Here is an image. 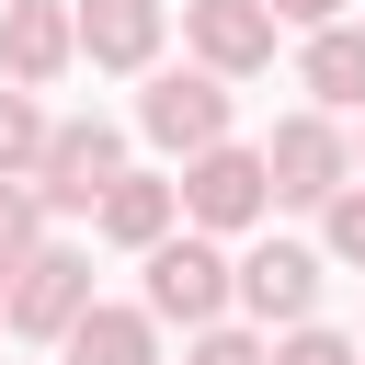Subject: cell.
<instances>
[{"label": "cell", "mask_w": 365, "mask_h": 365, "mask_svg": "<svg viewBox=\"0 0 365 365\" xmlns=\"http://www.w3.org/2000/svg\"><path fill=\"white\" fill-rule=\"evenodd\" d=\"M137 274H148L137 297H148L171 331H205V319H228V308H240V251H228L217 228H194V217H182L171 240H148V251H137Z\"/></svg>", "instance_id": "obj_1"}, {"label": "cell", "mask_w": 365, "mask_h": 365, "mask_svg": "<svg viewBox=\"0 0 365 365\" xmlns=\"http://www.w3.org/2000/svg\"><path fill=\"white\" fill-rule=\"evenodd\" d=\"M228 68H137V137L160 148V160H194V148H217L228 137Z\"/></svg>", "instance_id": "obj_2"}, {"label": "cell", "mask_w": 365, "mask_h": 365, "mask_svg": "<svg viewBox=\"0 0 365 365\" xmlns=\"http://www.w3.org/2000/svg\"><path fill=\"white\" fill-rule=\"evenodd\" d=\"M182 217H194V228H217V240H251V228L274 217V160H262V148H240V137L194 148V160H182Z\"/></svg>", "instance_id": "obj_3"}, {"label": "cell", "mask_w": 365, "mask_h": 365, "mask_svg": "<svg viewBox=\"0 0 365 365\" xmlns=\"http://www.w3.org/2000/svg\"><path fill=\"white\" fill-rule=\"evenodd\" d=\"M80 308H91V251H80V240H34V262L0 274V319H11L23 342H46V354L68 342Z\"/></svg>", "instance_id": "obj_4"}, {"label": "cell", "mask_w": 365, "mask_h": 365, "mask_svg": "<svg viewBox=\"0 0 365 365\" xmlns=\"http://www.w3.org/2000/svg\"><path fill=\"white\" fill-rule=\"evenodd\" d=\"M114 171H125V125L57 114V125H46V160H34V194H46V217H91Z\"/></svg>", "instance_id": "obj_5"}, {"label": "cell", "mask_w": 365, "mask_h": 365, "mask_svg": "<svg viewBox=\"0 0 365 365\" xmlns=\"http://www.w3.org/2000/svg\"><path fill=\"white\" fill-rule=\"evenodd\" d=\"M262 160H274V205H331L342 182H354V137H342V114H285L274 137H262Z\"/></svg>", "instance_id": "obj_6"}, {"label": "cell", "mask_w": 365, "mask_h": 365, "mask_svg": "<svg viewBox=\"0 0 365 365\" xmlns=\"http://www.w3.org/2000/svg\"><path fill=\"white\" fill-rule=\"evenodd\" d=\"M80 68V0H0V80L57 91Z\"/></svg>", "instance_id": "obj_7"}, {"label": "cell", "mask_w": 365, "mask_h": 365, "mask_svg": "<svg viewBox=\"0 0 365 365\" xmlns=\"http://www.w3.org/2000/svg\"><path fill=\"white\" fill-rule=\"evenodd\" d=\"M274 0H182V46L205 57V68H228V80H262L274 68Z\"/></svg>", "instance_id": "obj_8"}, {"label": "cell", "mask_w": 365, "mask_h": 365, "mask_svg": "<svg viewBox=\"0 0 365 365\" xmlns=\"http://www.w3.org/2000/svg\"><path fill=\"white\" fill-rule=\"evenodd\" d=\"M240 308H251L262 331H297V319L319 308V251H308V240H251V251H240Z\"/></svg>", "instance_id": "obj_9"}, {"label": "cell", "mask_w": 365, "mask_h": 365, "mask_svg": "<svg viewBox=\"0 0 365 365\" xmlns=\"http://www.w3.org/2000/svg\"><path fill=\"white\" fill-rule=\"evenodd\" d=\"M91 228H103L114 251L171 240V228H182V171H114V182H103V205H91Z\"/></svg>", "instance_id": "obj_10"}, {"label": "cell", "mask_w": 365, "mask_h": 365, "mask_svg": "<svg viewBox=\"0 0 365 365\" xmlns=\"http://www.w3.org/2000/svg\"><path fill=\"white\" fill-rule=\"evenodd\" d=\"M160 34H171V0H80V57L91 68H160Z\"/></svg>", "instance_id": "obj_11"}, {"label": "cell", "mask_w": 365, "mask_h": 365, "mask_svg": "<svg viewBox=\"0 0 365 365\" xmlns=\"http://www.w3.org/2000/svg\"><path fill=\"white\" fill-rule=\"evenodd\" d=\"M297 91H308L319 114H365V23H354V11H342V23H308Z\"/></svg>", "instance_id": "obj_12"}, {"label": "cell", "mask_w": 365, "mask_h": 365, "mask_svg": "<svg viewBox=\"0 0 365 365\" xmlns=\"http://www.w3.org/2000/svg\"><path fill=\"white\" fill-rule=\"evenodd\" d=\"M160 331H171V319H160L148 297H137V308L91 297V308L68 319V342H57V354H68V365H160Z\"/></svg>", "instance_id": "obj_13"}, {"label": "cell", "mask_w": 365, "mask_h": 365, "mask_svg": "<svg viewBox=\"0 0 365 365\" xmlns=\"http://www.w3.org/2000/svg\"><path fill=\"white\" fill-rule=\"evenodd\" d=\"M46 103H34V80H0V171H23L34 182V160H46Z\"/></svg>", "instance_id": "obj_14"}, {"label": "cell", "mask_w": 365, "mask_h": 365, "mask_svg": "<svg viewBox=\"0 0 365 365\" xmlns=\"http://www.w3.org/2000/svg\"><path fill=\"white\" fill-rule=\"evenodd\" d=\"M34 240H46V194H34L23 171H0V274H23Z\"/></svg>", "instance_id": "obj_15"}, {"label": "cell", "mask_w": 365, "mask_h": 365, "mask_svg": "<svg viewBox=\"0 0 365 365\" xmlns=\"http://www.w3.org/2000/svg\"><path fill=\"white\" fill-rule=\"evenodd\" d=\"M319 251H331V262H354V274H365V171H354V182H342V194H331V205H319Z\"/></svg>", "instance_id": "obj_16"}, {"label": "cell", "mask_w": 365, "mask_h": 365, "mask_svg": "<svg viewBox=\"0 0 365 365\" xmlns=\"http://www.w3.org/2000/svg\"><path fill=\"white\" fill-rule=\"evenodd\" d=\"M182 365H274V342H262V331H240V319H205Z\"/></svg>", "instance_id": "obj_17"}, {"label": "cell", "mask_w": 365, "mask_h": 365, "mask_svg": "<svg viewBox=\"0 0 365 365\" xmlns=\"http://www.w3.org/2000/svg\"><path fill=\"white\" fill-rule=\"evenodd\" d=\"M274 365H365V342H342V331L297 319V331H274Z\"/></svg>", "instance_id": "obj_18"}, {"label": "cell", "mask_w": 365, "mask_h": 365, "mask_svg": "<svg viewBox=\"0 0 365 365\" xmlns=\"http://www.w3.org/2000/svg\"><path fill=\"white\" fill-rule=\"evenodd\" d=\"M274 23H297V34H308V23H342V0H274Z\"/></svg>", "instance_id": "obj_19"}, {"label": "cell", "mask_w": 365, "mask_h": 365, "mask_svg": "<svg viewBox=\"0 0 365 365\" xmlns=\"http://www.w3.org/2000/svg\"><path fill=\"white\" fill-rule=\"evenodd\" d=\"M354 171H365V137H354Z\"/></svg>", "instance_id": "obj_20"}, {"label": "cell", "mask_w": 365, "mask_h": 365, "mask_svg": "<svg viewBox=\"0 0 365 365\" xmlns=\"http://www.w3.org/2000/svg\"><path fill=\"white\" fill-rule=\"evenodd\" d=\"M57 365H68V354H57Z\"/></svg>", "instance_id": "obj_21"}, {"label": "cell", "mask_w": 365, "mask_h": 365, "mask_svg": "<svg viewBox=\"0 0 365 365\" xmlns=\"http://www.w3.org/2000/svg\"><path fill=\"white\" fill-rule=\"evenodd\" d=\"M0 331H11V319H0Z\"/></svg>", "instance_id": "obj_22"}]
</instances>
